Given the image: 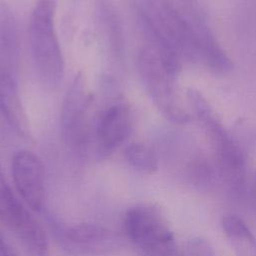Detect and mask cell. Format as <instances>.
Listing matches in <instances>:
<instances>
[{
    "label": "cell",
    "instance_id": "13",
    "mask_svg": "<svg viewBox=\"0 0 256 256\" xmlns=\"http://www.w3.org/2000/svg\"><path fill=\"white\" fill-rule=\"evenodd\" d=\"M0 112L16 133L21 136L29 134V121L19 94L17 78L0 75Z\"/></svg>",
    "mask_w": 256,
    "mask_h": 256
},
{
    "label": "cell",
    "instance_id": "5",
    "mask_svg": "<svg viewBox=\"0 0 256 256\" xmlns=\"http://www.w3.org/2000/svg\"><path fill=\"white\" fill-rule=\"evenodd\" d=\"M137 69L145 90L162 115L176 124L188 123L190 116L176 101L173 88L174 76L149 47H144L139 52Z\"/></svg>",
    "mask_w": 256,
    "mask_h": 256
},
{
    "label": "cell",
    "instance_id": "10",
    "mask_svg": "<svg viewBox=\"0 0 256 256\" xmlns=\"http://www.w3.org/2000/svg\"><path fill=\"white\" fill-rule=\"evenodd\" d=\"M11 172L17 194L29 208L40 211L45 200V173L41 160L29 150H18L12 157Z\"/></svg>",
    "mask_w": 256,
    "mask_h": 256
},
{
    "label": "cell",
    "instance_id": "1",
    "mask_svg": "<svg viewBox=\"0 0 256 256\" xmlns=\"http://www.w3.org/2000/svg\"><path fill=\"white\" fill-rule=\"evenodd\" d=\"M57 0H36L29 18V43L40 82L57 88L64 76V58L55 29Z\"/></svg>",
    "mask_w": 256,
    "mask_h": 256
},
{
    "label": "cell",
    "instance_id": "4",
    "mask_svg": "<svg viewBox=\"0 0 256 256\" xmlns=\"http://www.w3.org/2000/svg\"><path fill=\"white\" fill-rule=\"evenodd\" d=\"M27 207L0 171V221L14 234L31 256H46L47 235Z\"/></svg>",
    "mask_w": 256,
    "mask_h": 256
},
{
    "label": "cell",
    "instance_id": "6",
    "mask_svg": "<svg viewBox=\"0 0 256 256\" xmlns=\"http://www.w3.org/2000/svg\"><path fill=\"white\" fill-rule=\"evenodd\" d=\"M209 134L220 176L232 198L243 200L246 194V166L239 146L215 115L202 122Z\"/></svg>",
    "mask_w": 256,
    "mask_h": 256
},
{
    "label": "cell",
    "instance_id": "12",
    "mask_svg": "<svg viewBox=\"0 0 256 256\" xmlns=\"http://www.w3.org/2000/svg\"><path fill=\"white\" fill-rule=\"evenodd\" d=\"M20 60V36L11 8L0 2V75L17 78Z\"/></svg>",
    "mask_w": 256,
    "mask_h": 256
},
{
    "label": "cell",
    "instance_id": "17",
    "mask_svg": "<svg viewBox=\"0 0 256 256\" xmlns=\"http://www.w3.org/2000/svg\"><path fill=\"white\" fill-rule=\"evenodd\" d=\"M179 256H217L214 248L208 240L202 237H194L183 246Z\"/></svg>",
    "mask_w": 256,
    "mask_h": 256
},
{
    "label": "cell",
    "instance_id": "2",
    "mask_svg": "<svg viewBox=\"0 0 256 256\" xmlns=\"http://www.w3.org/2000/svg\"><path fill=\"white\" fill-rule=\"evenodd\" d=\"M123 228L143 256H177L174 235L156 206L131 207L124 215Z\"/></svg>",
    "mask_w": 256,
    "mask_h": 256
},
{
    "label": "cell",
    "instance_id": "8",
    "mask_svg": "<svg viewBox=\"0 0 256 256\" xmlns=\"http://www.w3.org/2000/svg\"><path fill=\"white\" fill-rule=\"evenodd\" d=\"M60 247L73 256H99L115 251L120 238L112 230L98 224L79 223L56 229Z\"/></svg>",
    "mask_w": 256,
    "mask_h": 256
},
{
    "label": "cell",
    "instance_id": "9",
    "mask_svg": "<svg viewBox=\"0 0 256 256\" xmlns=\"http://www.w3.org/2000/svg\"><path fill=\"white\" fill-rule=\"evenodd\" d=\"M131 114L129 106L117 100L106 107L98 116L91 145L97 159L110 156L131 134Z\"/></svg>",
    "mask_w": 256,
    "mask_h": 256
},
{
    "label": "cell",
    "instance_id": "11",
    "mask_svg": "<svg viewBox=\"0 0 256 256\" xmlns=\"http://www.w3.org/2000/svg\"><path fill=\"white\" fill-rule=\"evenodd\" d=\"M97 28L111 59L121 64L125 59L126 42L121 17L112 0H95Z\"/></svg>",
    "mask_w": 256,
    "mask_h": 256
},
{
    "label": "cell",
    "instance_id": "15",
    "mask_svg": "<svg viewBox=\"0 0 256 256\" xmlns=\"http://www.w3.org/2000/svg\"><path fill=\"white\" fill-rule=\"evenodd\" d=\"M221 226L236 256H256V237L242 218L225 215Z\"/></svg>",
    "mask_w": 256,
    "mask_h": 256
},
{
    "label": "cell",
    "instance_id": "18",
    "mask_svg": "<svg viewBox=\"0 0 256 256\" xmlns=\"http://www.w3.org/2000/svg\"><path fill=\"white\" fill-rule=\"evenodd\" d=\"M0 256H19L18 253L0 235Z\"/></svg>",
    "mask_w": 256,
    "mask_h": 256
},
{
    "label": "cell",
    "instance_id": "16",
    "mask_svg": "<svg viewBox=\"0 0 256 256\" xmlns=\"http://www.w3.org/2000/svg\"><path fill=\"white\" fill-rule=\"evenodd\" d=\"M127 163L136 171L154 174L158 170V158L155 152L145 144L132 143L124 151Z\"/></svg>",
    "mask_w": 256,
    "mask_h": 256
},
{
    "label": "cell",
    "instance_id": "14",
    "mask_svg": "<svg viewBox=\"0 0 256 256\" xmlns=\"http://www.w3.org/2000/svg\"><path fill=\"white\" fill-rule=\"evenodd\" d=\"M194 29L198 39L200 57L206 61L210 69L221 74L230 72L233 63L221 48L209 27L202 22H197Z\"/></svg>",
    "mask_w": 256,
    "mask_h": 256
},
{
    "label": "cell",
    "instance_id": "3",
    "mask_svg": "<svg viewBox=\"0 0 256 256\" xmlns=\"http://www.w3.org/2000/svg\"><path fill=\"white\" fill-rule=\"evenodd\" d=\"M135 12L146 17L173 45L180 57L196 60L200 57L194 27L168 0H135Z\"/></svg>",
    "mask_w": 256,
    "mask_h": 256
},
{
    "label": "cell",
    "instance_id": "19",
    "mask_svg": "<svg viewBox=\"0 0 256 256\" xmlns=\"http://www.w3.org/2000/svg\"><path fill=\"white\" fill-rule=\"evenodd\" d=\"M251 202H252L254 215L256 217V170H255V173L253 176L252 186H251Z\"/></svg>",
    "mask_w": 256,
    "mask_h": 256
},
{
    "label": "cell",
    "instance_id": "7",
    "mask_svg": "<svg viewBox=\"0 0 256 256\" xmlns=\"http://www.w3.org/2000/svg\"><path fill=\"white\" fill-rule=\"evenodd\" d=\"M91 103L85 79L77 73L63 98L60 111V127L64 143L79 153L90 149L91 136L86 128L87 111Z\"/></svg>",
    "mask_w": 256,
    "mask_h": 256
}]
</instances>
